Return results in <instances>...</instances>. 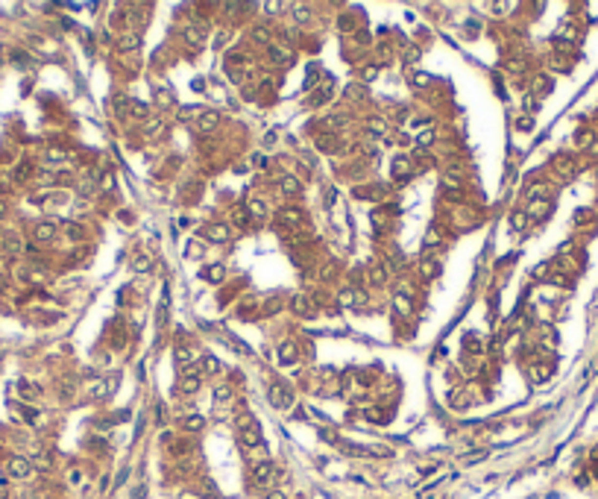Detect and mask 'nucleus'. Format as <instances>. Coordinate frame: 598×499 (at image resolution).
I'll list each match as a JSON object with an SVG mask.
<instances>
[{
	"label": "nucleus",
	"instance_id": "obj_1",
	"mask_svg": "<svg viewBox=\"0 0 598 499\" xmlns=\"http://www.w3.org/2000/svg\"><path fill=\"white\" fill-rule=\"evenodd\" d=\"M273 476H276V464H273V461H258V464L253 467V482H255L258 488H267V485L273 482Z\"/></svg>",
	"mask_w": 598,
	"mask_h": 499
},
{
	"label": "nucleus",
	"instance_id": "obj_2",
	"mask_svg": "<svg viewBox=\"0 0 598 499\" xmlns=\"http://www.w3.org/2000/svg\"><path fill=\"white\" fill-rule=\"evenodd\" d=\"M29 470H32V464H29L26 458H21V455L9 458V476H15V479H26Z\"/></svg>",
	"mask_w": 598,
	"mask_h": 499
},
{
	"label": "nucleus",
	"instance_id": "obj_3",
	"mask_svg": "<svg viewBox=\"0 0 598 499\" xmlns=\"http://www.w3.org/2000/svg\"><path fill=\"white\" fill-rule=\"evenodd\" d=\"M297 358H299L297 344H294V341H285V344L279 347V361H282V364H294Z\"/></svg>",
	"mask_w": 598,
	"mask_h": 499
},
{
	"label": "nucleus",
	"instance_id": "obj_4",
	"mask_svg": "<svg viewBox=\"0 0 598 499\" xmlns=\"http://www.w3.org/2000/svg\"><path fill=\"white\" fill-rule=\"evenodd\" d=\"M206 235H208L211 241L223 244V241H229V226H226V223H211V226H206Z\"/></svg>",
	"mask_w": 598,
	"mask_h": 499
},
{
	"label": "nucleus",
	"instance_id": "obj_5",
	"mask_svg": "<svg viewBox=\"0 0 598 499\" xmlns=\"http://www.w3.org/2000/svg\"><path fill=\"white\" fill-rule=\"evenodd\" d=\"M291 306H294V311L302 314V317H311V314H314V306H311V300H308L305 294H297V297L291 300Z\"/></svg>",
	"mask_w": 598,
	"mask_h": 499
},
{
	"label": "nucleus",
	"instance_id": "obj_6",
	"mask_svg": "<svg viewBox=\"0 0 598 499\" xmlns=\"http://www.w3.org/2000/svg\"><path fill=\"white\" fill-rule=\"evenodd\" d=\"M241 444H244V447H261V432H258V423L241 432Z\"/></svg>",
	"mask_w": 598,
	"mask_h": 499
},
{
	"label": "nucleus",
	"instance_id": "obj_7",
	"mask_svg": "<svg viewBox=\"0 0 598 499\" xmlns=\"http://www.w3.org/2000/svg\"><path fill=\"white\" fill-rule=\"evenodd\" d=\"M279 188H282V194H285V197H297L299 191H302V185H299L297 176H282Z\"/></svg>",
	"mask_w": 598,
	"mask_h": 499
},
{
	"label": "nucleus",
	"instance_id": "obj_8",
	"mask_svg": "<svg viewBox=\"0 0 598 499\" xmlns=\"http://www.w3.org/2000/svg\"><path fill=\"white\" fill-rule=\"evenodd\" d=\"M179 391L188 394V397L197 394V391H200V376H197V373H185V379L179 382Z\"/></svg>",
	"mask_w": 598,
	"mask_h": 499
},
{
	"label": "nucleus",
	"instance_id": "obj_9",
	"mask_svg": "<svg viewBox=\"0 0 598 499\" xmlns=\"http://www.w3.org/2000/svg\"><path fill=\"white\" fill-rule=\"evenodd\" d=\"M217 126H220V115H217V112H206V115L200 118V129H203V132H214Z\"/></svg>",
	"mask_w": 598,
	"mask_h": 499
},
{
	"label": "nucleus",
	"instance_id": "obj_10",
	"mask_svg": "<svg viewBox=\"0 0 598 499\" xmlns=\"http://www.w3.org/2000/svg\"><path fill=\"white\" fill-rule=\"evenodd\" d=\"M138 47H141V38H138V35H120V41H117V50H123V53L138 50Z\"/></svg>",
	"mask_w": 598,
	"mask_h": 499
},
{
	"label": "nucleus",
	"instance_id": "obj_11",
	"mask_svg": "<svg viewBox=\"0 0 598 499\" xmlns=\"http://www.w3.org/2000/svg\"><path fill=\"white\" fill-rule=\"evenodd\" d=\"M53 235H56V226H53L50 220H44V223L35 226V238H38V241H50Z\"/></svg>",
	"mask_w": 598,
	"mask_h": 499
},
{
	"label": "nucleus",
	"instance_id": "obj_12",
	"mask_svg": "<svg viewBox=\"0 0 598 499\" xmlns=\"http://www.w3.org/2000/svg\"><path fill=\"white\" fill-rule=\"evenodd\" d=\"M203 276H206L208 282H214V285H217V282H223V276H226V267H223V264H211L208 270H203Z\"/></svg>",
	"mask_w": 598,
	"mask_h": 499
},
{
	"label": "nucleus",
	"instance_id": "obj_13",
	"mask_svg": "<svg viewBox=\"0 0 598 499\" xmlns=\"http://www.w3.org/2000/svg\"><path fill=\"white\" fill-rule=\"evenodd\" d=\"M270 403H273V405H279V408H285V405H291V394H288L285 388H273Z\"/></svg>",
	"mask_w": 598,
	"mask_h": 499
},
{
	"label": "nucleus",
	"instance_id": "obj_14",
	"mask_svg": "<svg viewBox=\"0 0 598 499\" xmlns=\"http://www.w3.org/2000/svg\"><path fill=\"white\" fill-rule=\"evenodd\" d=\"M203 426H206V417H203V414H191V417H185V423H182L185 432H200Z\"/></svg>",
	"mask_w": 598,
	"mask_h": 499
},
{
	"label": "nucleus",
	"instance_id": "obj_15",
	"mask_svg": "<svg viewBox=\"0 0 598 499\" xmlns=\"http://www.w3.org/2000/svg\"><path fill=\"white\" fill-rule=\"evenodd\" d=\"M185 38H188V44H191V47H203V44H206V35H203L200 29H194V26H188V29H185Z\"/></svg>",
	"mask_w": 598,
	"mask_h": 499
},
{
	"label": "nucleus",
	"instance_id": "obj_16",
	"mask_svg": "<svg viewBox=\"0 0 598 499\" xmlns=\"http://www.w3.org/2000/svg\"><path fill=\"white\" fill-rule=\"evenodd\" d=\"M156 100H159V106H173L170 88H167V85H156Z\"/></svg>",
	"mask_w": 598,
	"mask_h": 499
},
{
	"label": "nucleus",
	"instance_id": "obj_17",
	"mask_svg": "<svg viewBox=\"0 0 598 499\" xmlns=\"http://www.w3.org/2000/svg\"><path fill=\"white\" fill-rule=\"evenodd\" d=\"M150 267H153V259H150V256H135V259H132V270H135V273H147Z\"/></svg>",
	"mask_w": 598,
	"mask_h": 499
},
{
	"label": "nucleus",
	"instance_id": "obj_18",
	"mask_svg": "<svg viewBox=\"0 0 598 499\" xmlns=\"http://www.w3.org/2000/svg\"><path fill=\"white\" fill-rule=\"evenodd\" d=\"M279 217H282L285 223H291V226H299L302 212H299V209H282V212H279Z\"/></svg>",
	"mask_w": 598,
	"mask_h": 499
},
{
	"label": "nucleus",
	"instance_id": "obj_19",
	"mask_svg": "<svg viewBox=\"0 0 598 499\" xmlns=\"http://www.w3.org/2000/svg\"><path fill=\"white\" fill-rule=\"evenodd\" d=\"M250 38H253L255 44H270V32H267L264 26H255V29L250 32Z\"/></svg>",
	"mask_w": 598,
	"mask_h": 499
},
{
	"label": "nucleus",
	"instance_id": "obj_20",
	"mask_svg": "<svg viewBox=\"0 0 598 499\" xmlns=\"http://www.w3.org/2000/svg\"><path fill=\"white\" fill-rule=\"evenodd\" d=\"M3 247H6L9 253H18V250H21V238L9 232V235H3Z\"/></svg>",
	"mask_w": 598,
	"mask_h": 499
},
{
	"label": "nucleus",
	"instance_id": "obj_21",
	"mask_svg": "<svg viewBox=\"0 0 598 499\" xmlns=\"http://www.w3.org/2000/svg\"><path fill=\"white\" fill-rule=\"evenodd\" d=\"M408 170H411L408 159H393V173L396 176H408Z\"/></svg>",
	"mask_w": 598,
	"mask_h": 499
},
{
	"label": "nucleus",
	"instance_id": "obj_22",
	"mask_svg": "<svg viewBox=\"0 0 598 499\" xmlns=\"http://www.w3.org/2000/svg\"><path fill=\"white\" fill-rule=\"evenodd\" d=\"M247 209H250V214H255V217H264V214H267V209L261 206V200H250Z\"/></svg>",
	"mask_w": 598,
	"mask_h": 499
},
{
	"label": "nucleus",
	"instance_id": "obj_23",
	"mask_svg": "<svg viewBox=\"0 0 598 499\" xmlns=\"http://www.w3.org/2000/svg\"><path fill=\"white\" fill-rule=\"evenodd\" d=\"M369 129H372L375 135H384V132H387V123H384L381 118H369Z\"/></svg>",
	"mask_w": 598,
	"mask_h": 499
},
{
	"label": "nucleus",
	"instance_id": "obj_24",
	"mask_svg": "<svg viewBox=\"0 0 598 499\" xmlns=\"http://www.w3.org/2000/svg\"><path fill=\"white\" fill-rule=\"evenodd\" d=\"M422 276H425V279H434V276H437V261H422Z\"/></svg>",
	"mask_w": 598,
	"mask_h": 499
},
{
	"label": "nucleus",
	"instance_id": "obj_25",
	"mask_svg": "<svg viewBox=\"0 0 598 499\" xmlns=\"http://www.w3.org/2000/svg\"><path fill=\"white\" fill-rule=\"evenodd\" d=\"M191 358H194V353H191V350H185V347H176V361H179V364H188Z\"/></svg>",
	"mask_w": 598,
	"mask_h": 499
},
{
	"label": "nucleus",
	"instance_id": "obj_26",
	"mask_svg": "<svg viewBox=\"0 0 598 499\" xmlns=\"http://www.w3.org/2000/svg\"><path fill=\"white\" fill-rule=\"evenodd\" d=\"M203 367H206L208 373H217V370H220V361H217L214 356H206V358H203Z\"/></svg>",
	"mask_w": 598,
	"mask_h": 499
},
{
	"label": "nucleus",
	"instance_id": "obj_27",
	"mask_svg": "<svg viewBox=\"0 0 598 499\" xmlns=\"http://www.w3.org/2000/svg\"><path fill=\"white\" fill-rule=\"evenodd\" d=\"M525 223H528V214H525V212H516V214H513V229H525Z\"/></svg>",
	"mask_w": 598,
	"mask_h": 499
},
{
	"label": "nucleus",
	"instance_id": "obj_28",
	"mask_svg": "<svg viewBox=\"0 0 598 499\" xmlns=\"http://www.w3.org/2000/svg\"><path fill=\"white\" fill-rule=\"evenodd\" d=\"M21 388H23V391H21L23 397H38V388H35L32 382H21Z\"/></svg>",
	"mask_w": 598,
	"mask_h": 499
},
{
	"label": "nucleus",
	"instance_id": "obj_29",
	"mask_svg": "<svg viewBox=\"0 0 598 499\" xmlns=\"http://www.w3.org/2000/svg\"><path fill=\"white\" fill-rule=\"evenodd\" d=\"M250 426H255V420H253L250 414H241V417H238V429L244 432V429H250Z\"/></svg>",
	"mask_w": 598,
	"mask_h": 499
},
{
	"label": "nucleus",
	"instance_id": "obj_30",
	"mask_svg": "<svg viewBox=\"0 0 598 499\" xmlns=\"http://www.w3.org/2000/svg\"><path fill=\"white\" fill-rule=\"evenodd\" d=\"M416 141H419V144H422V147H425V144H431V141H434V132H431V129H422V132H419V138H416Z\"/></svg>",
	"mask_w": 598,
	"mask_h": 499
},
{
	"label": "nucleus",
	"instance_id": "obj_31",
	"mask_svg": "<svg viewBox=\"0 0 598 499\" xmlns=\"http://www.w3.org/2000/svg\"><path fill=\"white\" fill-rule=\"evenodd\" d=\"M79 191H82V194H88V191H94V179H91V176H85V179L79 182Z\"/></svg>",
	"mask_w": 598,
	"mask_h": 499
},
{
	"label": "nucleus",
	"instance_id": "obj_32",
	"mask_svg": "<svg viewBox=\"0 0 598 499\" xmlns=\"http://www.w3.org/2000/svg\"><path fill=\"white\" fill-rule=\"evenodd\" d=\"M161 129H164L161 120H159V123H150V126H147V135H161Z\"/></svg>",
	"mask_w": 598,
	"mask_h": 499
},
{
	"label": "nucleus",
	"instance_id": "obj_33",
	"mask_svg": "<svg viewBox=\"0 0 598 499\" xmlns=\"http://www.w3.org/2000/svg\"><path fill=\"white\" fill-rule=\"evenodd\" d=\"M372 282H375V285H384V267H375V270H372Z\"/></svg>",
	"mask_w": 598,
	"mask_h": 499
},
{
	"label": "nucleus",
	"instance_id": "obj_34",
	"mask_svg": "<svg viewBox=\"0 0 598 499\" xmlns=\"http://www.w3.org/2000/svg\"><path fill=\"white\" fill-rule=\"evenodd\" d=\"M396 309H399V311H411V306H408L405 294H399V297H396Z\"/></svg>",
	"mask_w": 598,
	"mask_h": 499
},
{
	"label": "nucleus",
	"instance_id": "obj_35",
	"mask_svg": "<svg viewBox=\"0 0 598 499\" xmlns=\"http://www.w3.org/2000/svg\"><path fill=\"white\" fill-rule=\"evenodd\" d=\"M294 18H297V24H305V21H308V9H305V6H297V15H294Z\"/></svg>",
	"mask_w": 598,
	"mask_h": 499
},
{
	"label": "nucleus",
	"instance_id": "obj_36",
	"mask_svg": "<svg viewBox=\"0 0 598 499\" xmlns=\"http://www.w3.org/2000/svg\"><path fill=\"white\" fill-rule=\"evenodd\" d=\"M440 241V235H437V229H431L428 235H425V247H431V244H437Z\"/></svg>",
	"mask_w": 598,
	"mask_h": 499
},
{
	"label": "nucleus",
	"instance_id": "obj_37",
	"mask_svg": "<svg viewBox=\"0 0 598 499\" xmlns=\"http://www.w3.org/2000/svg\"><path fill=\"white\" fill-rule=\"evenodd\" d=\"M226 397H232V391H229L226 385H220V388H217V400H226Z\"/></svg>",
	"mask_w": 598,
	"mask_h": 499
},
{
	"label": "nucleus",
	"instance_id": "obj_38",
	"mask_svg": "<svg viewBox=\"0 0 598 499\" xmlns=\"http://www.w3.org/2000/svg\"><path fill=\"white\" fill-rule=\"evenodd\" d=\"M378 73V68H364V79H372Z\"/></svg>",
	"mask_w": 598,
	"mask_h": 499
},
{
	"label": "nucleus",
	"instance_id": "obj_39",
	"mask_svg": "<svg viewBox=\"0 0 598 499\" xmlns=\"http://www.w3.org/2000/svg\"><path fill=\"white\" fill-rule=\"evenodd\" d=\"M235 220H238V223H247V212H244V209H238V212H235Z\"/></svg>",
	"mask_w": 598,
	"mask_h": 499
},
{
	"label": "nucleus",
	"instance_id": "obj_40",
	"mask_svg": "<svg viewBox=\"0 0 598 499\" xmlns=\"http://www.w3.org/2000/svg\"><path fill=\"white\" fill-rule=\"evenodd\" d=\"M264 9H267V12H282V3H267Z\"/></svg>",
	"mask_w": 598,
	"mask_h": 499
},
{
	"label": "nucleus",
	"instance_id": "obj_41",
	"mask_svg": "<svg viewBox=\"0 0 598 499\" xmlns=\"http://www.w3.org/2000/svg\"><path fill=\"white\" fill-rule=\"evenodd\" d=\"M188 256H191V259H197V256H200V244H191V250H188Z\"/></svg>",
	"mask_w": 598,
	"mask_h": 499
},
{
	"label": "nucleus",
	"instance_id": "obj_42",
	"mask_svg": "<svg viewBox=\"0 0 598 499\" xmlns=\"http://www.w3.org/2000/svg\"><path fill=\"white\" fill-rule=\"evenodd\" d=\"M267 499H285V494H282V491H270V494H267Z\"/></svg>",
	"mask_w": 598,
	"mask_h": 499
},
{
	"label": "nucleus",
	"instance_id": "obj_43",
	"mask_svg": "<svg viewBox=\"0 0 598 499\" xmlns=\"http://www.w3.org/2000/svg\"><path fill=\"white\" fill-rule=\"evenodd\" d=\"M3 214H6V206H3V203H0V217H3Z\"/></svg>",
	"mask_w": 598,
	"mask_h": 499
}]
</instances>
